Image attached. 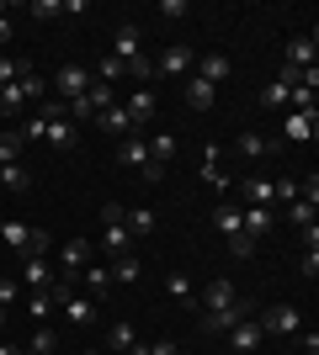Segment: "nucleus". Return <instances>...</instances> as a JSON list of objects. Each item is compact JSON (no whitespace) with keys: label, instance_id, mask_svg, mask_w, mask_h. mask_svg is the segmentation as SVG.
I'll return each instance as SVG.
<instances>
[{"label":"nucleus","instance_id":"obj_1","mask_svg":"<svg viewBox=\"0 0 319 355\" xmlns=\"http://www.w3.org/2000/svg\"><path fill=\"white\" fill-rule=\"evenodd\" d=\"M197 308H202V334H229L240 318H250V308H245L240 292L229 286V276H213V282L202 286Z\"/></svg>","mask_w":319,"mask_h":355},{"label":"nucleus","instance_id":"obj_2","mask_svg":"<svg viewBox=\"0 0 319 355\" xmlns=\"http://www.w3.org/2000/svg\"><path fill=\"white\" fill-rule=\"evenodd\" d=\"M101 223H106V234H101V254H106V260L133 254V234L122 228V207H117V202H106V207H101Z\"/></svg>","mask_w":319,"mask_h":355},{"label":"nucleus","instance_id":"obj_3","mask_svg":"<svg viewBox=\"0 0 319 355\" xmlns=\"http://www.w3.org/2000/svg\"><path fill=\"white\" fill-rule=\"evenodd\" d=\"M117 159L128 164V170H138L144 180H160L165 175V164H154V154H149V144H144V133H128L117 144Z\"/></svg>","mask_w":319,"mask_h":355},{"label":"nucleus","instance_id":"obj_4","mask_svg":"<svg viewBox=\"0 0 319 355\" xmlns=\"http://www.w3.org/2000/svg\"><path fill=\"white\" fill-rule=\"evenodd\" d=\"M96 260V250H91V239H69L59 250V282H69V286H80V276H85V266Z\"/></svg>","mask_w":319,"mask_h":355},{"label":"nucleus","instance_id":"obj_5","mask_svg":"<svg viewBox=\"0 0 319 355\" xmlns=\"http://www.w3.org/2000/svg\"><path fill=\"white\" fill-rule=\"evenodd\" d=\"M256 324H261V334H277V340H293V334L304 329V313L293 308V302H277V308H266V313H261Z\"/></svg>","mask_w":319,"mask_h":355},{"label":"nucleus","instance_id":"obj_6","mask_svg":"<svg viewBox=\"0 0 319 355\" xmlns=\"http://www.w3.org/2000/svg\"><path fill=\"white\" fill-rule=\"evenodd\" d=\"M85 90H91V69H85V64H64V69L54 74V85H48V96H59V101L69 106L75 96H85Z\"/></svg>","mask_w":319,"mask_h":355},{"label":"nucleus","instance_id":"obj_7","mask_svg":"<svg viewBox=\"0 0 319 355\" xmlns=\"http://www.w3.org/2000/svg\"><path fill=\"white\" fill-rule=\"evenodd\" d=\"M192 64H197V53H192V48H186V43H170L165 53L154 59V74H165V80H186V74H192Z\"/></svg>","mask_w":319,"mask_h":355},{"label":"nucleus","instance_id":"obj_8","mask_svg":"<svg viewBox=\"0 0 319 355\" xmlns=\"http://www.w3.org/2000/svg\"><path fill=\"white\" fill-rule=\"evenodd\" d=\"M122 112H128V122H133V133H138L144 122H154V117H160V96H154L149 85H138L133 96L122 101Z\"/></svg>","mask_w":319,"mask_h":355},{"label":"nucleus","instance_id":"obj_9","mask_svg":"<svg viewBox=\"0 0 319 355\" xmlns=\"http://www.w3.org/2000/svg\"><path fill=\"white\" fill-rule=\"evenodd\" d=\"M261 340H266V334H261L256 313H250V318H240V324L229 329V355H256V350H261Z\"/></svg>","mask_w":319,"mask_h":355},{"label":"nucleus","instance_id":"obj_10","mask_svg":"<svg viewBox=\"0 0 319 355\" xmlns=\"http://www.w3.org/2000/svg\"><path fill=\"white\" fill-rule=\"evenodd\" d=\"M80 286H85V297H91V302H112V297H117V282H112V270L106 266H85V276H80Z\"/></svg>","mask_w":319,"mask_h":355},{"label":"nucleus","instance_id":"obj_11","mask_svg":"<svg viewBox=\"0 0 319 355\" xmlns=\"http://www.w3.org/2000/svg\"><path fill=\"white\" fill-rule=\"evenodd\" d=\"M16 282H22V292H43V286L54 282V266H48V254H27Z\"/></svg>","mask_w":319,"mask_h":355},{"label":"nucleus","instance_id":"obj_12","mask_svg":"<svg viewBox=\"0 0 319 355\" xmlns=\"http://www.w3.org/2000/svg\"><path fill=\"white\" fill-rule=\"evenodd\" d=\"M112 59H117V64L144 59V43H138V27H133V21H122V27L112 32Z\"/></svg>","mask_w":319,"mask_h":355},{"label":"nucleus","instance_id":"obj_13","mask_svg":"<svg viewBox=\"0 0 319 355\" xmlns=\"http://www.w3.org/2000/svg\"><path fill=\"white\" fill-rule=\"evenodd\" d=\"M314 53H319L314 32H298V37H288V53H282V64H288V69H309V64H314Z\"/></svg>","mask_w":319,"mask_h":355},{"label":"nucleus","instance_id":"obj_14","mask_svg":"<svg viewBox=\"0 0 319 355\" xmlns=\"http://www.w3.org/2000/svg\"><path fill=\"white\" fill-rule=\"evenodd\" d=\"M192 74H197V80H208V85H224L229 74H234V64H229L224 53H202V59L192 64Z\"/></svg>","mask_w":319,"mask_h":355},{"label":"nucleus","instance_id":"obj_15","mask_svg":"<svg viewBox=\"0 0 319 355\" xmlns=\"http://www.w3.org/2000/svg\"><path fill=\"white\" fill-rule=\"evenodd\" d=\"M240 228L245 239L256 244V239H266V228H272V207H240Z\"/></svg>","mask_w":319,"mask_h":355},{"label":"nucleus","instance_id":"obj_16","mask_svg":"<svg viewBox=\"0 0 319 355\" xmlns=\"http://www.w3.org/2000/svg\"><path fill=\"white\" fill-rule=\"evenodd\" d=\"M240 202H245V207H272V180H266V175L240 180Z\"/></svg>","mask_w":319,"mask_h":355},{"label":"nucleus","instance_id":"obj_17","mask_svg":"<svg viewBox=\"0 0 319 355\" xmlns=\"http://www.w3.org/2000/svg\"><path fill=\"white\" fill-rule=\"evenodd\" d=\"M234 148H240V159H266V154H272L277 144H272V138H261L256 128H245V133L234 138Z\"/></svg>","mask_w":319,"mask_h":355},{"label":"nucleus","instance_id":"obj_18","mask_svg":"<svg viewBox=\"0 0 319 355\" xmlns=\"http://www.w3.org/2000/svg\"><path fill=\"white\" fill-rule=\"evenodd\" d=\"M165 292L176 297L181 308H197V286H192V276H186V270H170V276H165Z\"/></svg>","mask_w":319,"mask_h":355},{"label":"nucleus","instance_id":"obj_19","mask_svg":"<svg viewBox=\"0 0 319 355\" xmlns=\"http://www.w3.org/2000/svg\"><path fill=\"white\" fill-rule=\"evenodd\" d=\"M213 96H218V85H208V80H197V74H186V106H192V112H208Z\"/></svg>","mask_w":319,"mask_h":355},{"label":"nucleus","instance_id":"obj_20","mask_svg":"<svg viewBox=\"0 0 319 355\" xmlns=\"http://www.w3.org/2000/svg\"><path fill=\"white\" fill-rule=\"evenodd\" d=\"M213 223H218V234H224L229 244H234V239H245V228H240V207H234V202H218Z\"/></svg>","mask_w":319,"mask_h":355},{"label":"nucleus","instance_id":"obj_21","mask_svg":"<svg viewBox=\"0 0 319 355\" xmlns=\"http://www.w3.org/2000/svg\"><path fill=\"white\" fill-rule=\"evenodd\" d=\"M43 138H48L54 148H75V144H80V133H75V122H69V117H54V122L43 128Z\"/></svg>","mask_w":319,"mask_h":355},{"label":"nucleus","instance_id":"obj_22","mask_svg":"<svg viewBox=\"0 0 319 355\" xmlns=\"http://www.w3.org/2000/svg\"><path fill=\"white\" fill-rule=\"evenodd\" d=\"M27 112V96H22V85H0V117H6V128H11V117H22Z\"/></svg>","mask_w":319,"mask_h":355},{"label":"nucleus","instance_id":"obj_23","mask_svg":"<svg viewBox=\"0 0 319 355\" xmlns=\"http://www.w3.org/2000/svg\"><path fill=\"white\" fill-rule=\"evenodd\" d=\"M96 122H101V133H112V138H128V133H133V122H128V112H122V106L96 112Z\"/></svg>","mask_w":319,"mask_h":355},{"label":"nucleus","instance_id":"obj_24","mask_svg":"<svg viewBox=\"0 0 319 355\" xmlns=\"http://www.w3.org/2000/svg\"><path fill=\"white\" fill-rule=\"evenodd\" d=\"M138 345V334H133V324H128V318H117V324L106 329V350H117V355H128Z\"/></svg>","mask_w":319,"mask_h":355},{"label":"nucleus","instance_id":"obj_25","mask_svg":"<svg viewBox=\"0 0 319 355\" xmlns=\"http://www.w3.org/2000/svg\"><path fill=\"white\" fill-rule=\"evenodd\" d=\"M154 223H160V212L154 207H133V212H122V228H128V234H154Z\"/></svg>","mask_w":319,"mask_h":355},{"label":"nucleus","instance_id":"obj_26","mask_svg":"<svg viewBox=\"0 0 319 355\" xmlns=\"http://www.w3.org/2000/svg\"><path fill=\"white\" fill-rule=\"evenodd\" d=\"M319 133V112H293L288 117V138L293 144H304V138H314Z\"/></svg>","mask_w":319,"mask_h":355},{"label":"nucleus","instance_id":"obj_27","mask_svg":"<svg viewBox=\"0 0 319 355\" xmlns=\"http://www.w3.org/2000/svg\"><path fill=\"white\" fill-rule=\"evenodd\" d=\"M59 313L69 318V324H91V318H96V302H91L85 292H75V297H69V302H64Z\"/></svg>","mask_w":319,"mask_h":355},{"label":"nucleus","instance_id":"obj_28","mask_svg":"<svg viewBox=\"0 0 319 355\" xmlns=\"http://www.w3.org/2000/svg\"><path fill=\"white\" fill-rule=\"evenodd\" d=\"M106 270H112V282H117V286H133L138 276H144V266H138V254H122V260H112Z\"/></svg>","mask_w":319,"mask_h":355},{"label":"nucleus","instance_id":"obj_29","mask_svg":"<svg viewBox=\"0 0 319 355\" xmlns=\"http://www.w3.org/2000/svg\"><path fill=\"white\" fill-rule=\"evenodd\" d=\"M0 186H6V191H32L27 164H22V159H16V164H0Z\"/></svg>","mask_w":319,"mask_h":355},{"label":"nucleus","instance_id":"obj_30","mask_svg":"<svg viewBox=\"0 0 319 355\" xmlns=\"http://www.w3.org/2000/svg\"><path fill=\"white\" fill-rule=\"evenodd\" d=\"M16 85H22V96H27V106H38V101H48V80L38 69H27L22 74V80H16Z\"/></svg>","mask_w":319,"mask_h":355},{"label":"nucleus","instance_id":"obj_31","mask_svg":"<svg viewBox=\"0 0 319 355\" xmlns=\"http://www.w3.org/2000/svg\"><path fill=\"white\" fill-rule=\"evenodd\" d=\"M144 144H149L154 164H170V159H176V148H181V144H176V133H154V138H144Z\"/></svg>","mask_w":319,"mask_h":355},{"label":"nucleus","instance_id":"obj_32","mask_svg":"<svg viewBox=\"0 0 319 355\" xmlns=\"http://www.w3.org/2000/svg\"><path fill=\"white\" fill-rule=\"evenodd\" d=\"M22 128H0V164H16V154H22Z\"/></svg>","mask_w":319,"mask_h":355},{"label":"nucleus","instance_id":"obj_33","mask_svg":"<svg viewBox=\"0 0 319 355\" xmlns=\"http://www.w3.org/2000/svg\"><path fill=\"white\" fill-rule=\"evenodd\" d=\"M27 69H32V59H11V53H0V85H11V80H22Z\"/></svg>","mask_w":319,"mask_h":355},{"label":"nucleus","instance_id":"obj_34","mask_svg":"<svg viewBox=\"0 0 319 355\" xmlns=\"http://www.w3.org/2000/svg\"><path fill=\"white\" fill-rule=\"evenodd\" d=\"M22 302H27V313L38 318V324H48V318H54V302H48V292H27Z\"/></svg>","mask_w":319,"mask_h":355},{"label":"nucleus","instance_id":"obj_35","mask_svg":"<svg viewBox=\"0 0 319 355\" xmlns=\"http://www.w3.org/2000/svg\"><path fill=\"white\" fill-rule=\"evenodd\" d=\"M22 297H27V292H22V282H16V276H0V308L11 313L16 302H22Z\"/></svg>","mask_w":319,"mask_h":355},{"label":"nucleus","instance_id":"obj_36","mask_svg":"<svg viewBox=\"0 0 319 355\" xmlns=\"http://www.w3.org/2000/svg\"><path fill=\"white\" fill-rule=\"evenodd\" d=\"M122 74H128L133 85H149V80H154V59H133V64H122Z\"/></svg>","mask_w":319,"mask_h":355},{"label":"nucleus","instance_id":"obj_37","mask_svg":"<svg viewBox=\"0 0 319 355\" xmlns=\"http://www.w3.org/2000/svg\"><path fill=\"white\" fill-rule=\"evenodd\" d=\"M54 345H59V340H54V329H48V324L32 329V355H54Z\"/></svg>","mask_w":319,"mask_h":355},{"label":"nucleus","instance_id":"obj_38","mask_svg":"<svg viewBox=\"0 0 319 355\" xmlns=\"http://www.w3.org/2000/svg\"><path fill=\"white\" fill-rule=\"evenodd\" d=\"M282 218L298 223V228H309V223H314V207H309V202H288V207H282Z\"/></svg>","mask_w":319,"mask_h":355},{"label":"nucleus","instance_id":"obj_39","mask_svg":"<svg viewBox=\"0 0 319 355\" xmlns=\"http://www.w3.org/2000/svg\"><path fill=\"white\" fill-rule=\"evenodd\" d=\"M288 90H293V85H282V80H272V85L261 90V106H288Z\"/></svg>","mask_w":319,"mask_h":355},{"label":"nucleus","instance_id":"obj_40","mask_svg":"<svg viewBox=\"0 0 319 355\" xmlns=\"http://www.w3.org/2000/svg\"><path fill=\"white\" fill-rule=\"evenodd\" d=\"M91 80H101V85H112V80H122V64L112 59V53H106V59L96 64V74H91Z\"/></svg>","mask_w":319,"mask_h":355},{"label":"nucleus","instance_id":"obj_41","mask_svg":"<svg viewBox=\"0 0 319 355\" xmlns=\"http://www.w3.org/2000/svg\"><path fill=\"white\" fill-rule=\"evenodd\" d=\"M202 175H208L213 186H229V180H224V170H218V148H208V154H202Z\"/></svg>","mask_w":319,"mask_h":355},{"label":"nucleus","instance_id":"obj_42","mask_svg":"<svg viewBox=\"0 0 319 355\" xmlns=\"http://www.w3.org/2000/svg\"><path fill=\"white\" fill-rule=\"evenodd\" d=\"M32 16H38V21H54V16H64V6L59 0H32Z\"/></svg>","mask_w":319,"mask_h":355},{"label":"nucleus","instance_id":"obj_43","mask_svg":"<svg viewBox=\"0 0 319 355\" xmlns=\"http://www.w3.org/2000/svg\"><path fill=\"white\" fill-rule=\"evenodd\" d=\"M38 117H43V122L64 117V101H59V96H48V101H38Z\"/></svg>","mask_w":319,"mask_h":355},{"label":"nucleus","instance_id":"obj_44","mask_svg":"<svg viewBox=\"0 0 319 355\" xmlns=\"http://www.w3.org/2000/svg\"><path fill=\"white\" fill-rule=\"evenodd\" d=\"M48 244H54V239H48V228H32V239H27V254H48Z\"/></svg>","mask_w":319,"mask_h":355},{"label":"nucleus","instance_id":"obj_45","mask_svg":"<svg viewBox=\"0 0 319 355\" xmlns=\"http://www.w3.org/2000/svg\"><path fill=\"white\" fill-rule=\"evenodd\" d=\"M293 340H298V350H304V355H319V334H314V329H298Z\"/></svg>","mask_w":319,"mask_h":355},{"label":"nucleus","instance_id":"obj_46","mask_svg":"<svg viewBox=\"0 0 319 355\" xmlns=\"http://www.w3.org/2000/svg\"><path fill=\"white\" fill-rule=\"evenodd\" d=\"M304 276H309V282L319 276V250H304Z\"/></svg>","mask_w":319,"mask_h":355},{"label":"nucleus","instance_id":"obj_47","mask_svg":"<svg viewBox=\"0 0 319 355\" xmlns=\"http://www.w3.org/2000/svg\"><path fill=\"white\" fill-rule=\"evenodd\" d=\"M43 128H48L43 117H27V128H22V138H43Z\"/></svg>","mask_w":319,"mask_h":355},{"label":"nucleus","instance_id":"obj_48","mask_svg":"<svg viewBox=\"0 0 319 355\" xmlns=\"http://www.w3.org/2000/svg\"><path fill=\"white\" fill-rule=\"evenodd\" d=\"M149 355H181V350H176V340H154Z\"/></svg>","mask_w":319,"mask_h":355},{"label":"nucleus","instance_id":"obj_49","mask_svg":"<svg viewBox=\"0 0 319 355\" xmlns=\"http://www.w3.org/2000/svg\"><path fill=\"white\" fill-rule=\"evenodd\" d=\"M11 43V16H0V48Z\"/></svg>","mask_w":319,"mask_h":355},{"label":"nucleus","instance_id":"obj_50","mask_svg":"<svg viewBox=\"0 0 319 355\" xmlns=\"http://www.w3.org/2000/svg\"><path fill=\"white\" fill-rule=\"evenodd\" d=\"M0 355H22V350H16V345H6V340H0Z\"/></svg>","mask_w":319,"mask_h":355},{"label":"nucleus","instance_id":"obj_51","mask_svg":"<svg viewBox=\"0 0 319 355\" xmlns=\"http://www.w3.org/2000/svg\"><path fill=\"white\" fill-rule=\"evenodd\" d=\"M0 329H6V308H0Z\"/></svg>","mask_w":319,"mask_h":355},{"label":"nucleus","instance_id":"obj_52","mask_svg":"<svg viewBox=\"0 0 319 355\" xmlns=\"http://www.w3.org/2000/svg\"><path fill=\"white\" fill-rule=\"evenodd\" d=\"M85 355H96V350H85Z\"/></svg>","mask_w":319,"mask_h":355}]
</instances>
